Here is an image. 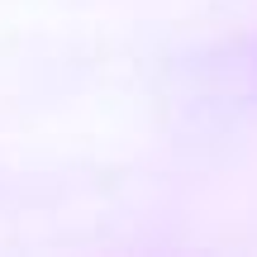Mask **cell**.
<instances>
[{
    "label": "cell",
    "mask_w": 257,
    "mask_h": 257,
    "mask_svg": "<svg viewBox=\"0 0 257 257\" xmlns=\"http://www.w3.org/2000/svg\"><path fill=\"white\" fill-rule=\"evenodd\" d=\"M219 76H224V81H233L243 95H257V43H243L233 57H224V62H219Z\"/></svg>",
    "instance_id": "1"
}]
</instances>
